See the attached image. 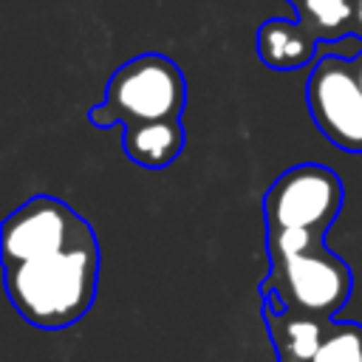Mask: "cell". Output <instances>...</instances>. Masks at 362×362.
I'll return each instance as SVG.
<instances>
[{"label": "cell", "mask_w": 362, "mask_h": 362, "mask_svg": "<svg viewBox=\"0 0 362 362\" xmlns=\"http://www.w3.org/2000/svg\"><path fill=\"white\" fill-rule=\"evenodd\" d=\"M6 294L14 311L42 331H62L79 322L99 286V243L88 238L62 252L3 269Z\"/></svg>", "instance_id": "6da1fadb"}, {"label": "cell", "mask_w": 362, "mask_h": 362, "mask_svg": "<svg viewBox=\"0 0 362 362\" xmlns=\"http://www.w3.org/2000/svg\"><path fill=\"white\" fill-rule=\"evenodd\" d=\"M187 107V79L178 62L158 51L139 54L122 62L107 85L105 99L88 110L93 127L144 124L161 119H181Z\"/></svg>", "instance_id": "7a4b0ae2"}, {"label": "cell", "mask_w": 362, "mask_h": 362, "mask_svg": "<svg viewBox=\"0 0 362 362\" xmlns=\"http://www.w3.org/2000/svg\"><path fill=\"white\" fill-rule=\"evenodd\" d=\"M266 291L277 294L288 308L334 320V314L351 300L354 274L339 255L320 243L280 263H269V274L260 283V294Z\"/></svg>", "instance_id": "3957f363"}, {"label": "cell", "mask_w": 362, "mask_h": 362, "mask_svg": "<svg viewBox=\"0 0 362 362\" xmlns=\"http://www.w3.org/2000/svg\"><path fill=\"white\" fill-rule=\"evenodd\" d=\"M96 238L93 226L65 201L54 195H34L23 206L6 215L0 229L3 269L34 257H45Z\"/></svg>", "instance_id": "277c9868"}, {"label": "cell", "mask_w": 362, "mask_h": 362, "mask_svg": "<svg viewBox=\"0 0 362 362\" xmlns=\"http://www.w3.org/2000/svg\"><path fill=\"white\" fill-rule=\"evenodd\" d=\"M345 201L342 178L325 164H294L263 192L266 226H303L328 232Z\"/></svg>", "instance_id": "5b68a950"}, {"label": "cell", "mask_w": 362, "mask_h": 362, "mask_svg": "<svg viewBox=\"0 0 362 362\" xmlns=\"http://www.w3.org/2000/svg\"><path fill=\"white\" fill-rule=\"evenodd\" d=\"M305 105L320 133L345 153H362V88L351 57L320 54L305 79Z\"/></svg>", "instance_id": "8992f818"}, {"label": "cell", "mask_w": 362, "mask_h": 362, "mask_svg": "<svg viewBox=\"0 0 362 362\" xmlns=\"http://www.w3.org/2000/svg\"><path fill=\"white\" fill-rule=\"evenodd\" d=\"M263 322H266L269 339L274 345L277 362H311V356L317 354V348L334 320L288 308L280 303L277 294L266 291L263 294Z\"/></svg>", "instance_id": "52a82bcc"}, {"label": "cell", "mask_w": 362, "mask_h": 362, "mask_svg": "<svg viewBox=\"0 0 362 362\" xmlns=\"http://www.w3.org/2000/svg\"><path fill=\"white\" fill-rule=\"evenodd\" d=\"M320 40L297 17H269L257 28V57L272 71H300L320 54Z\"/></svg>", "instance_id": "ba28073f"}, {"label": "cell", "mask_w": 362, "mask_h": 362, "mask_svg": "<svg viewBox=\"0 0 362 362\" xmlns=\"http://www.w3.org/2000/svg\"><path fill=\"white\" fill-rule=\"evenodd\" d=\"M187 144V130L181 119H161L144 124H127L122 136L124 156L144 167V170H164L170 167Z\"/></svg>", "instance_id": "9c48e42d"}, {"label": "cell", "mask_w": 362, "mask_h": 362, "mask_svg": "<svg viewBox=\"0 0 362 362\" xmlns=\"http://www.w3.org/2000/svg\"><path fill=\"white\" fill-rule=\"evenodd\" d=\"M294 17L320 40V45L354 37V0H303Z\"/></svg>", "instance_id": "30bf717a"}, {"label": "cell", "mask_w": 362, "mask_h": 362, "mask_svg": "<svg viewBox=\"0 0 362 362\" xmlns=\"http://www.w3.org/2000/svg\"><path fill=\"white\" fill-rule=\"evenodd\" d=\"M311 362H362V322L334 320Z\"/></svg>", "instance_id": "8fae6325"}, {"label": "cell", "mask_w": 362, "mask_h": 362, "mask_svg": "<svg viewBox=\"0 0 362 362\" xmlns=\"http://www.w3.org/2000/svg\"><path fill=\"white\" fill-rule=\"evenodd\" d=\"M325 243L322 232L303 229V226H266V255L269 263H280L286 257H294L300 252H308L314 246Z\"/></svg>", "instance_id": "7c38bea8"}, {"label": "cell", "mask_w": 362, "mask_h": 362, "mask_svg": "<svg viewBox=\"0 0 362 362\" xmlns=\"http://www.w3.org/2000/svg\"><path fill=\"white\" fill-rule=\"evenodd\" d=\"M354 37L362 40V0H354Z\"/></svg>", "instance_id": "4fadbf2b"}, {"label": "cell", "mask_w": 362, "mask_h": 362, "mask_svg": "<svg viewBox=\"0 0 362 362\" xmlns=\"http://www.w3.org/2000/svg\"><path fill=\"white\" fill-rule=\"evenodd\" d=\"M351 71H354V76H356V82H359V88H362V51H356V54L351 57Z\"/></svg>", "instance_id": "5bb4252c"}, {"label": "cell", "mask_w": 362, "mask_h": 362, "mask_svg": "<svg viewBox=\"0 0 362 362\" xmlns=\"http://www.w3.org/2000/svg\"><path fill=\"white\" fill-rule=\"evenodd\" d=\"M286 3H288V6H291V8H297V6H300V3H303V0H286Z\"/></svg>", "instance_id": "9a60e30c"}]
</instances>
